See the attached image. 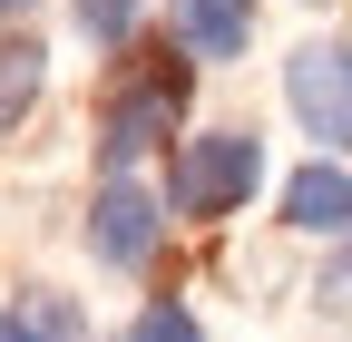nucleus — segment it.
Instances as JSON below:
<instances>
[{
	"mask_svg": "<svg viewBox=\"0 0 352 342\" xmlns=\"http://www.w3.org/2000/svg\"><path fill=\"white\" fill-rule=\"evenodd\" d=\"M127 342H206V332H196V313H186V304H147L138 323H127Z\"/></svg>",
	"mask_w": 352,
	"mask_h": 342,
	"instance_id": "nucleus-9",
	"label": "nucleus"
},
{
	"mask_svg": "<svg viewBox=\"0 0 352 342\" xmlns=\"http://www.w3.org/2000/svg\"><path fill=\"white\" fill-rule=\"evenodd\" d=\"M157 235H166V205H157L138 176H108L98 205H88V254L127 274V264H147V254H157Z\"/></svg>",
	"mask_w": 352,
	"mask_h": 342,
	"instance_id": "nucleus-3",
	"label": "nucleus"
},
{
	"mask_svg": "<svg viewBox=\"0 0 352 342\" xmlns=\"http://www.w3.org/2000/svg\"><path fill=\"white\" fill-rule=\"evenodd\" d=\"M20 10H30V0H0V20H20Z\"/></svg>",
	"mask_w": 352,
	"mask_h": 342,
	"instance_id": "nucleus-11",
	"label": "nucleus"
},
{
	"mask_svg": "<svg viewBox=\"0 0 352 342\" xmlns=\"http://www.w3.org/2000/svg\"><path fill=\"white\" fill-rule=\"evenodd\" d=\"M166 30L186 59H245L254 39V0H166Z\"/></svg>",
	"mask_w": 352,
	"mask_h": 342,
	"instance_id": "nucleus-5",
	"label": "nucleus"
},
{
	"mask_svg": "<svg viewBox=\"0 0 352 342\" xmlns=\"http://www.w3.org/2000/svg\"><path fill=\"white\" fill-rule=\"evenodd\" d=\"M284 225H303V235H352V176L342 166H294L284 176Z\"/></svg>",
	"mask_w": 352,
	"mask_h": 342,
	"instance_id": "nucleus-6",
	"label": "nucleus"
},
{
	"mask_svg": "<svg viewBox=\"0 0 352 342\" xmlns=\"http://www.w3.org/2000/svg\"><path fill=\"white\" fill-rule=\"evenodd\" d=\"M78 30L98 39V49H118V39L138 30V0H78Z\"/></svg>",
	"mask_w": 352,
	"mask_h": 342,
	"instance_id": "nucleus-10",
	"label": "nucleus"
},
{
	"mask_svg": "<svg viewBox=\"0 0 352 342\" xmlns=\"http://www.w3.org/2000/svg\"><path fill=\"white\" fill-rule=\"evenodd\" d=\"M264 186V147L254 127H226V137H186L166 166V205L176 216H235V205Z\"/></svg>",
	"mask_w": 352,
	"mask_h": 342,
	"instance_id": "nucleus-1",
	"label": "nucleus"
},
{
	"mask_svg": "<svg viewBox=\"0 0 352 342\" xmlns=\"http://www.w3.org/2000/svg\"><path fill=\"white\" fill-rule=\"evenodd\" d=\"M284 98L323 147L352 157V49H294L284 59Z\"/></svg>",
	"mask_w": 352,
	"mask_h": 342,
	"instance_id": "nucleus-2",
	"label": "nucleus"
},
{
	"mask_svg": "<svg viewBox=\"0 0 352 342\" xmlns=\"http://www.w3.org/2000/svg\"><path fill=\"white\" fill-rule=\"evenodd\" d=\"M0 342H78V313H69V304H50V293H30V304L0 313Z\"/></svg>",
	"mask_w": 352,
	"mask_h": 342,
	"instance_id": "nucleus-7",
	"label": "nucleus"
},
{
	"mask_svg": "<svg viewBox=\"0 0 352 342\" xmlns=\"http://www.w3.org/2000/svg\"><path fill=\"white\" fill-rule=\"evenodd\" d=\"M176 108H186V69H176V59H166V69H138V78L108 98V137H98V147H108L118 176H127V157H138V147L166 137V117H176Z\"/></svg>",
	"mask_w": 352,
	"mask_h": 342,
	"instance_id": "nucleus-4",
	"label": "nucleus"
},
{
	"mask_svg": "<svg viewBox=\"0 0 352 342\" xmlns=\"http://www.w3.org/2000/svg\"><path fill=\"white\" fill-rule=\"evenodd\" d=\"M39 59H50L39 39H10V49H0V127H10V117L39 98Z\"/></svg>",
	"mask_w": 352,
	"mask_h": 342,
	"instance_id": "nucleus-8",
	"label": "nucleus"
}]
</instances>
